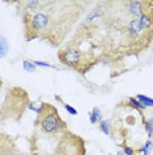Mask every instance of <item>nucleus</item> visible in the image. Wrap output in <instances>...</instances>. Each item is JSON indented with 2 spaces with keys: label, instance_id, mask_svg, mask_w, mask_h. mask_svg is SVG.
I'll return each mask as SVG.
<instances>
[{
  "label": "nucleus",
  "instance_id": "obj_12",
  "mask_svg": "<svg viewBox=\"0 0 153 155\" xmlns=\"http://www.w3.org/2000/svg\"><path fill=\"white\" fill-rule=\"evenodd\" d=\"M144 126H145V130H147L149 138H153V118H151L149 121H145L144 119Z\"/></svg>",
  "mask_w": 153,
  "mask_h": 155
},
{
  "label": "nucleus",
  "instance_id": "obj_1",
  "mask_svg": "<svg viewBox=\"0 0 153 155\" xmlns=\"http://www.w3.org/2000/svg\"><path fill=\"white\" fill-rule=\"evenodd\" d=\"M16 5L21 15L25 41L41 40L58 48L62 47L90 3L32 0L19 2Z\"/></svg>",
  "mask_w": 153,
  "mask_h": 155
},
{
  "label": "nucleus",
  "instance_id": "obj_2",
  "mask_svg": "<svg viewBox=\"0 0 153 155\" xmlns=\"http://www.w3.org/2000/svg\"><path fill=\"white\" fill-rule=\"evenodd\" d=\"M57 56L62 65L81 74H86L87 72H90L100 60V57L94 51L81 49V45H76L71 41L60 47Z\"/></svg>",
  "mask_w": 153,
  "mask_h": 155
},
{
  "label": "nucleus",
  "instance_id": "obj_9",
  "mask_svg": "<svg viewBox=\"0 0 153 155\" xmlns=\"http://www.w3.org/2000/svg\"><path fill=\"white\" fill-rule=\"evenodd\" d=\"M99 129H100V131L104 133L106 135H112V126H111V122L107 121V119L99 123Z\"/></svg>",
  "mask_w": 153,
  "mask_h": 155
},
{
  "label": "nucleus",
  "instance_id": "obj_16",
  "mask_svg": "<svg viewBox=\"0 0 153 155\" xmlns=\"http://www.w3.org/2000/svg\"><path fill=\"white\" fill-rule=\"evenodd\" d=\"M3 84H4V82H3V78L0 77V90H2V87H3Z\"/></svg>",
  "mask_w": 153,
  "mask_h": 155
},
{
  "label": "nucleus",
  "instance_id": "obj_5",
  "mask_svg": "<svg viewBox=\"0 0 153 155\" xmlns=\"http://www.w3.org/2000/svg\"><path fill=\"white\" fill-rule=\"evenodd\" d=\"M48 155H87L86 140L78 134L66 130L58 135L54 147Z\"/></svg>",
  "mask_w": 153,
  "mask_h": 155
},
{
  "label": "nucleus",
  "instance_id": "obj_13",
  "mask_svg": "<svg viewBox=\"0 0 153 155\" xmlns=\"http://www.w3.org/2000/svg\"><path fill=\"white\" fill-rule=\"evenodd\" d=\"M123 153L126 155H136V150L132 149V147H130L126 142H124L123 143Z\"/></svg>",
  "mask_w": 153,
  "mask_h": 155
},
{
  "label": "nucleus",
  "instance_id": "obj_11",
  "mask_svg": "<svg viewBox=\"0 0 153 155\" xmlns=\"http://www.w3.org/2000/svg\"><path fill=\"white\" fill-rule=\"evenodd\" d=\"M23 68H24V70H27V72H29V73L36 72V65H34L33 61H30V60H24Z\"/></svg>",
  "mask_w": 153,
  "mask_h": 155
},
{
  "label": "nucleus",
  "instance_id": "obj_6",
  "mask_svg": "<svg viewBox=\"0 0 153 155\" xmlns=\"http://www.w3.org/2000/svg\"><path fill=\"white\" fill-rule=\"evenodd\" d=\"M0 155H23L13 137L4 131H0Z\"/></svg>",
  "mask_w": 153,
  "mask_h": 155
},
{
  "label": "nucleus",
  "instance_id": "obj_15",
  "mask_svg": "<svg viewBox=\"0 0 153 155\" xmlns=\"http://www.w3.org/2000/svg\"><path fill=\"white\" fill-rule=\"evenodd\" d=\"M33 64L34 65H38V66H48V68H55V66L53 65H50V64H48V62H42V61H37V60H33Z\"/></svg>",
  "mask_w": 153,
  "mask_h": 155
},
{
  "label": "nucleus",
  "instance_id": "obj_17",
  "mask_svg": "<svg viewBox=\"0 0 153 155\" xmlns=\"http://www.w3.org/2000/svg\"><path fill=\"white\" fill-rule=\"evenodd\" d=\"M117 155H126L123 153V150H117Z\"/></svg>",
  "mask_w": 153,
  "mask_h": 155
},
{
  "label": "nucleus",
  "instance_id": "obj_3",
  "mask_svg": "<svg viewBox=\"0 0 153 155\" xmlns=\"http://www.w3.org/2000/svg\"><path fill=\"white\" fill-rule=\"evenodd\" d=\"M29 93L21 86H11L5 91L0 106V122H20L29 109Z\"/></svg>",
  "mask_w": 153,
  "mask_h": 155
},
{
  "label": "nucleus",
  "instance_id": "obj_14",
  "mask_svg": "<svg viewBox=\"0 0 153 155\" xmlns=\"http://www.w3.org/2000/svg\"><path fill=\"white\" fill-rule=\"evenodd\" d=\"M61 104H62V105H64V107L66 109V111H67V113H69V114H71V115H76V114H78V111H76V110H75V109H74V107H73V106H71V105L66 104V102H64V101H62V102H61Z\"/></svg>",
  "mask_w": 153,
  "mask_h": 155
},
{
  "label": "nucleus",
  "instance_id": "obj_7",
  "mask_svg": "<svg viewBox=\"0 0 153 155\" xmlns=\"http://www.w3.org/2000/svg\"><path fill=\"white\" fill-rule=\"evenodd\" d=\"M9 51V45L5 37L0 36V58H4Z\"/></svg>",
  "mask_w": 153,
  "mask_h": 155
},
{
  "label": "nucleus",
  "instance_id": "obj_4",
  "mask_svg": "<svg viewBox=\"0 0 153 155\" xmlns=\"http://www.w3.org/2000/svg\"><path fill=\"white\" fill-rule=\"evenodd\" d=\"M34 126L45 135H60L67 130V123L61 118L58 109L49 102H42L34 119Z\"/></svg>",
  "mask_w": 153,
  "mask_h": 155
},
{
  "label": "nucleus",
  "instance_id": "obj_8",
  "mask_svg": "<svg viewBox=\"0 0 153 155\" xmlns=\"http://www.w3.org/2000/svg\"><path fill=\"white\" fill-rule=\"evenodd\" d=\"M90 121H91V123L102 122V113H100V109H98V107L92 109V111L90 113Z\"/></svg>",
  "mask_w": 153,
  "mask_h": 155
},
{
  "label": "nucleus",
  "instance_id": "obj_10",
  "mask_svg": "<svg viewBox=\"0 0 153 155\" xmlns=\"http://www.w3.org/2000/svg\"><path fill=\"white\" fill-rule=\"evenodd\" d=\"M136 100L140 102L141 105H144L145 107L153 106V100H152V98H149V97H147V96H144V94H137Z\"/></svg>",
  "mask_w": 153,
  "mask_h": 155
}]
</instances>
